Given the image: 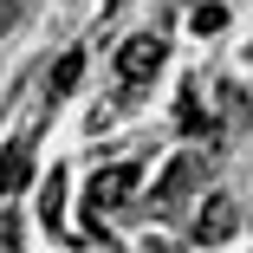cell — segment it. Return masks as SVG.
<instances>
[{"instance_id":"obj_7","label":"cell","mask_w":253,"mask_h":253,"mask_svg":"<svg viewBox=\"0 0 253 253\" xmlns=\"http://www.w3.org/2000/svg\"><path fill=\"white\" fill-rule=\"evenodd\" d=\"M78 72H84V52H65V59L52 65V78H45V97H65V91L78 84Z\"/></svg>"},{"instance_id":"obj_3","label":"cell","mask_w":253,"mask_h":253,"mask_svg":"<svg viewBox=\"0 0 253 253\" xmlns=\"http://www.w3.org/2000/svg\"><path fill=\"white\" fill-rule=\"evenodd\" d=\"M163 52H169L163 33H130V39L117 45V78H124L130 91H136V84H149V78L163 72Z\"/></svg>"},{"instance_id":"obj_4","label":"cell","mask_w":253,"mask_h":253,"mask_svg":"<svg viewBox=\"0 0 253 253\" xmlns=\"http://www.w3.org/2000/svg\"><path fill=\"white\" fill-rule=\"evenodd\" d=\"M234 227H240V201L234 195H208V201H201V208H195V247H221V240H234Z\"/></svg>"},{"instance_id":"obj_6","label":"cell","mask_w":253,"mask_h":253,"mask_svg":"<svg viewBox=\"0 0 253 253\" xmlns=\"http://www.w3.org/2000/svg\"><path fill=\"white\" fill-rule=\"evenodd\" d=\"M175 124H182L188 136H195V130H201V136H214V117L195 104V84H182V97H175Z\"/></svg>"},{"instance_id":"obj_9","label":"cell","mask_w":253,"mask_h":253,"mask_svg":"<svg viewBox=\"0 0 253 253\" xmlns=\"http://www.w3.org/2000/svg\"><path fill=\"white\" fill-rule=\"evenodd\" d=\"M188 26H195V33H221V26H227V7H195Z\"/></svg>"},{"instance_id":"obj_10","label":"cell","mask_w":253,"mask_h":253,"mask_svg":"<svg viewBox=\"0 0 253 253\" xmlns=\"http://www.w3.org/2000/svg\"><path fill=\"white\" fill-rule=\"evenodd\" d=\"M0 253H20V227H13V208H0Z\"/></svg>"},{"instance_id":"obj_5","label":"cell","mask_w":253,"mask_h":253,"mask_svg":"<svg viewBox=\"0 0 253 253\" xmlns=\"http://www.w3.org/2000/svg\"><path fill=\"white\" fill-rule=\"evenodd\" d=\"M26 182H33V143L13 136L7 149H0V201H7L13 188H26Z\"/></svg>"},{"instance_id":"obj_2","label":"cell","mask_w":253,"mask_h":253,"mask_svg":"<svg viewBox=\"0 0 253 253\" xmlns=\"http://www.w3.org/2000/svg\"><path fill=\"white\" fill-rule=\"evenodd\" d=\"M136 182H143V163H111V169H97L91 188H84L91 221H97V214H111V208H124V201L136 195Z\"/></svg>"},{"instance_id":"obj_8","label":"cell","mask_w":253,"mask_h":253,"mask_svg":"<svg viewBox=\"0 0 253 253\" xmlns=\"http://www.w3.org/2000/svg\"><path fill=\"white\" fill-rule=\"evenodd\" d=\"M59 208H65V175L52 169V175H45V208H39V214H45V227H59V221H65Z\"/></svg>"},{"instance_id":"obj_1","label":"cell","mask_w":253,"mask_h":253,"mask_svg":"<svg viewBox=\"0 0 253 253\" xmlns=\"http://www.w3.org/2000/svg\"><path fill=\"white\" fill-rule=\"evenodd\" d=\"M201 169H208V156H195V149H188V156H175V163L163 169V182L149 188V214H156V221H163V214H175L182 201L195 195V182H201Z\"/></svg>"}]
</instances>
